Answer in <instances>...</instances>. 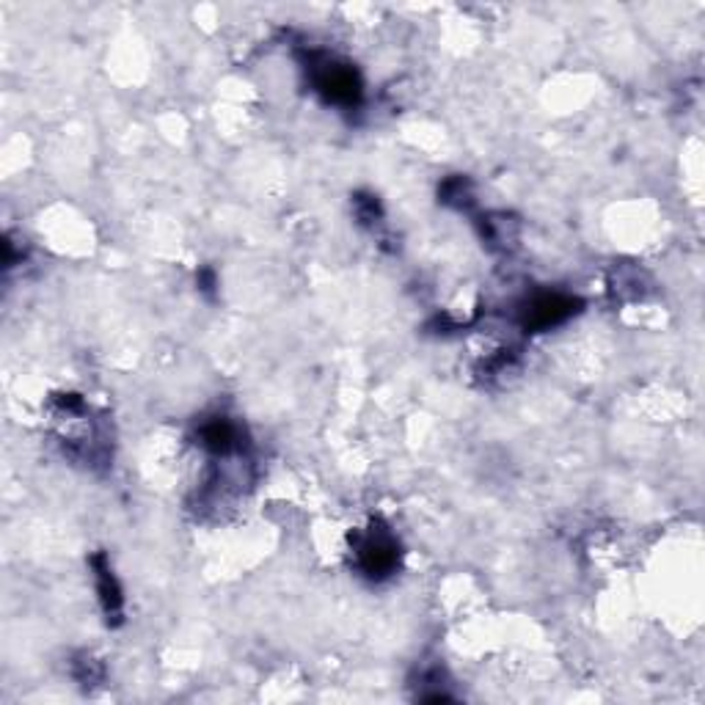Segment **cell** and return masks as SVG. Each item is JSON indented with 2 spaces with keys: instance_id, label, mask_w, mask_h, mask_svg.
<instances>
[{
  "instance_id": "obj_3",
  "label": "cell",
  "mask_w": 705,
  "mask_h": 705,
  "mask_svg": "<svg viewBox=\"0 0 705 705\" xmlns=\"http://www.w3.org/2000/svg\"><path fill=\"white\" fill-rule=\"evenodd\" d=\"M576 311V300L568 298V295L559 292H546V295H535L527 306L522 309V322L524 328H532V331H546V328L559 326V322L568 320Z\"/></svg>"
},
{
  "instance_id": "obj_2",
  "label": "cell",
  "mask_w": 705,
  "mask_h": 705,
  "mask_svg": "<svg viewBox=\"0 0 705 705\" xmlns=\"http://www.w3.org/2000/svg\"><path fill=\"white\" fill-rule=\"evenodd\" d=\"M311 75H315V89L326 97V102L348 108L361 100V80L348 63L326 59L311 69Z\"/></svg>"
},
{
  "instance_id": "obj_1",
  "label": "cell",
  "mask_w": 705,
  "mask_h": 705,
  "mask_svg": "<svg viewBox=\"0 0 705 705\" xmlns=\"http://www.w3.org/2000/svg\"><path fill=\"white\" fill-rule=\"evenodd\" d=\"M358 568L369 576V579H386L400 565V546H397L395 535L386 527L367 529V535L358 540L356 546Z\"/></svg>"
},
{
  "instance_id": "obj_4",
  "label": "cell",
  "mask_w": 705,
  "mask_h": 705,
  "mask_svg": "<svg viewBox=\"0 0 705 705\" xmlns=\"http://www.w3.org/2000/svg\"><path fill=\"white\" fill-rule=\"evenodd\" d=\"M199 438H201V447L210 449V453L229 455L237 449V441H240V430H237V427L229 419H210L201 425Z\"/></svg>"
},
{
  "instance_id": "obj_5",
  "label": "cell",
  "mask_w": 705,
  "mask_h": 705,
  "mask_svg": "<svg viewBox=\"0 0 705 705\" xmlns=\"http://www.w3.org/2000/svg\"><path fill=\"white\" fill-rule=\"evenodd\" d=\"M95 574H97V589H100V600H102V609H106L108 620H119L121 615V589H119V582L113 579V570L108 568L106 557H97L95 559Z\"/></svg>"
}]
</instances>
